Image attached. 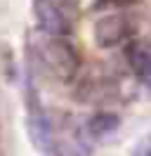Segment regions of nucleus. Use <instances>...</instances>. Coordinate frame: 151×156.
<instances>
[{
  "instance_id": "f257e3e1",
  "label": "nucleus",
  "mask_w": 151,
  "mask_h": 156,
  "mask_svg": "<svg viewBox=\"0 0 151 156\" xmlns=\"http://www.w3.org/2000/svg\"><path fill=\"white\" fill-rule=\"evenodd\" d=\"M36 62L50 78L59 83L73 80L80 66L78 50L71 45L66 36H47L36 45Z\"/></svg>"
},
{
  "instance_id": "f03ea898",
  "label": "nucleus",
  "mask_w": 151,
  "mask_h": 156,
  "mask_svg": "<svg viewBox=\"0 0 151 156\" xmlns=\"http://www.w3.org/2000/svg\"><path fill=\"white\" fill-rule=\"evenodd\" d=\"M26 128H28V137L36 149L45 151L50 140H52V126H50V118H47V111L40 102V92L36 90L33 80L28 78L26 80Z\"/></svg>"
},
{
  "instance_id": "7ed1b4c3",
  "label": "nucleus",
  "mask_w": 151,
  "mask_h": 156,
  "mask_svg": "<svg viewBox=\"0 0 151 156\" xmlns=\"http://www.w3.org/2000/svg\"><path fill=\"white\" fill-rule=\"evenodd\" d=\"M33 17L47 36H68L73 31L71 14L61 0H33Z\"/></svg>"
},
{
  "instance_id": "20e7f679",
  "label": "nucleus",
  "mask_w": 151,
  "mask_h": 156,
  "mask_svg": "<svg viewBox=\"0 0 151 156\" xmlns=\"http://www.w3.org/2000/svg\"><path fill=\"white\" fill-rule=\"evenodd\" d=\"M130 36H132V21L123 12H109V14L99 17L94 24V40L104 50L125 43Z\"/></svg>"
},
{
  "instance_id": "39448f33",
  "label": "nucleus",
  "mask_w": 151,
  "mask_h": 156,
  "mask_svg": "<svg viewBox=\"0 0 151 156\" xmlns=\"http://www.w3.org/2000/svg\"><path fill=\"white\" fill-rule=\"evenodd\" d=\"M125 59L130 66L132 76L139 80L144 88L151 90V50H146L139 43H130L125 48Z\"/></svg>"
},
{
  "instance_id": "423d86ee",
  "label": "nucleus",
  "mask_w": 151,
  "mask_h": 156,
  "mask_svg": "<svg viewBox=\"0 0 151 156\" xmlns=\"http://www.w3.org/2000/svg\"><path fill=\"white\" fill-rule=\"evenodd\" d=\"M118 128H121V116L118 114H113V111H97V114L90 116L85 130H87V135L92 140H102V137L113 135Z\"/></svg>"
},
{
  "instance_id": "0eeeda50",
  "label": "nucleus",
  "mask_w": 151,
  "mask_h": 156,
  "mask_svg": "<svg viewBox=\"0 0 151 156\" xmlns=\"http://www.w3.org/2000/svg\"><path fill=\"white\" fill-rule=\"evenodd\" d=\"M45 156H83V154H80V147L73 140L52 135V140H50V144L45 149Z\"/></svg>"
},
{
  "instance_id": "6e6552de",
  "label": "nucleus",
  "mask_w": 151,
  "mask_h": 156,
  "mask_svg": "<svg viewBox=\"0 0 151 156\" xmlns=\"http://www.w3.org/2000/svg\"><path fill=\"white\" fill-rule=\"evenodd\" d=\"M130 156H151V135H144L137 142V144L132 147Z\"/></svg>"
}]
</instances>
